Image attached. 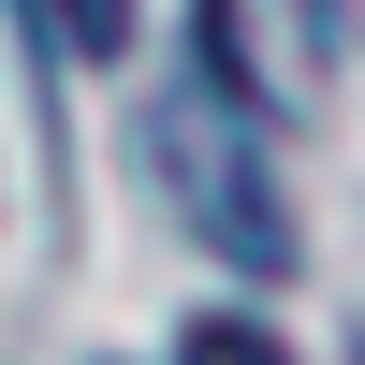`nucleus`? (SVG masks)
<instances>
[{"instance_id":"obj_1","label":"nucleus","mask_w":365,"mask_h":365,"mask_svg":"<svg viewBox=\"0 0 365 365\" xmlns=\"http://www.w3.org/2000/svg\"><path fill=\"white\" fill-rule=\"evenodd\" d=\"M161 175L190 190V220L220 234L249 278H278L292 263V220H278V175H263L249 146V103H220V88H190V103H161Z\"/></svg>"},{"instance_id":"obj_3","label":"nucleus","mask_w":365,"mask_h":365,"mask_svg":"<svg viewBox=\"0 0 365 365\" xmlns=\"http://www.w3.org/2000/svg\"><path fill=\"white\" fill-rule=\"evenodd\" d=\"M190 365H292L263 322H190Z\"/></svg>"},{"instance_id":"obj_2","label":"nucleus","mask_w":365,"mask_h":365,"mask_svg":"<svg viewBox=\"0 0 365 365\" xmlns=\"http://www.w3.org/2000/svg\"><path fill=\"white\" fill-rule=\"evenodd\" d=\"M44 15H58L73 58H117V44H132V0H44Z\"/></svg>"}]
</instances>
